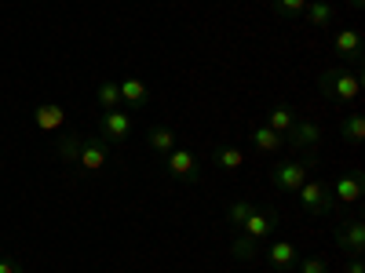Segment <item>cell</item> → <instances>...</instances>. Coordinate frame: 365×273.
<instances>
[{
    "label": "cell",
    "mask_w": 365,
    "mask_h": 273,
    "mask_svg": "<svg viewBox=\"0 0 365 273\" xmlns=\"http://www.w3.org/2000/svg\"><path fill=\"white\" fill-rule=\"evenodd\" d=\"M318 91L329 99V102H340V106H351L358 99V91H361V70H325L318 77Z\"/></svg>",
    "instance_id": "cell-1"
},
{
    "label": "cell",
    "mask_w": 365,
    "mask_h": 273,
    "mask_svg": "<svg viewBox=\"0 0 365 273\" xmlns=\"http://www.w3.org/2000/svg\"><path fill=\"white\" fill-rule=\"evenodd\" d=\"M311 168H318L314 154H303V161H282L270 168V186L282 190V193H296L303 182L311 178Z\"/></svg>",
    "instance_id": "cell-2"
},
{
    "label": "cell",
    "mask_w": 365,
    "mask_h": 273,
    "mask_svg": "<svg viewBox=\"0 0 365 273\" xmlns=\"http://www.w3.org/2000/svg\"><path fill=\"white\" fill-rule=\"evenodd\" d=\"M296 200H299V208L307 211V215H332V208H336V197H332V186L329 182H322V178H307L303 186L296 190Z\"/></svg>",
    "instance_id": "cell-3"
},
{
    "label": "cell",
    "mask_w": 365,
    "mask_h": 273,
    "mask_svg": "<svg viewBox=\"0 0 365 273\" xmlns=\"http://www.w3.org/2000/svg\"><path fill=\"white\" fill-rule=\"evenodd\" d=\"M132 135H135V120H132L128 109H103V117H99V139L103 142L120 146V142H128Z\"/></svg>",
    "instance_id": "cell-4"
},
{
    "label": "cell",
    "mask_w": 365,
    "mask_h": 273,
    "mask_svg": "<svg viewBox=\"0 0 365 273\" xmlns=\"http://www.w3.org/2000/svg\"><path fill=\"white\" fill-rule=\"evenodd\" d=\"M165 171H168V178H175V182H197V178H201L197 154H194V149H182V146H175L172 154L165 157Z\"/></svg>",
    "instance_id": "cell-5"
},
{
    "label": "cell",
    "mask_w": 365,
    "mask_h": 273,
    "mask_svg": "<svg viewBox=\"0 0 365 273\" xmlns=\"http://www.w3.org/2000/svg\"><path fill=\"white\" fill-rule=\"evenodd\" d=\"M106 161H110V142H103V139H84L73 164L81 168V175H99V171L106 168Z\"/></svg>",
    "instance_id": "cell-6"
},
{
    "label": "cell",
    "mask_w": 365,
    "mask_h": 273,
    "mask_svg": "<svg viewBox=\"0 0 365 273\" xmlns=\"http://www.w3.org/2000/svg\"><path fill=\"white\" fill-rule=\"evenodd\" d=\"M332 240H336V248H340L344 255L361 259V252H365V223H361V219L340 223L336 230H332Z\"/></svg>",
    "instance_id": "cell-7"
},
{
    "label": "cell",
    "mask_w": 365,
    "mask_h": 273,
    "mask_svg": "<svg viewBox=\"0 0 365 273\" xmlns=\"http://www.w3.org/2000/svg\"><path fill=\"white\" fill-rule=\"evenodd\" d=\"M278 226H282V215L274 208H252V215L241 223V233L252 237V240H267V237L278 233Z\"/></svg>",
    "instance_id": "cell-8"
},
{
    "label": "cell",
    "mask_w": 365,
    "mask_h": 273,
    "mask_svg": "<svg viewBox=\"0 0 365 273\" xmlns=\"http://www.w3.org/2000/svg\"><path fill=\"white\" fill-rule=\"evenodd\" d=\"M285 146L299 149V154H314V149L322 146V124H314V120H296V124L285 132Z\"/></svg>",
    "instance_id": "cell-9"
},
{
    "label": "cell",
    "mask_w": 365,
    "mask_h": 273,
    "mask_svg": "<svg viewBox=\"0 0 365 273\" xmlns=\"http://www.w3.org/2000/svg\"><path fill=\"white\" fill-rule=\"evenodd\" d=\"M332 51H336L344 63H351L354 70H361V63H365V41H361L358 29H340V33L332 37Z\"/></svg>",
    "instance_id": "cell-10"
},
{
    "label": "cell",
    "mask_w": 365,
    "mask_h": 273,
    "mask_svg": "<svg viewBox=\"0 0 365 273\" xmlns=\"http://www.w3.org/2000/svg\"><path fill=\"white\" fill-rule=\"evenodd\" d=\"M361 193H365V175H361V168H347L336 182H332V197L344 200V204H358Z\"/></svg>",
    "instance_id": "cell-11"
},
{
    "label": "cell",
    "mask_w": 365,
    "mask_h": 273,
    "mask_svg": "<svg viewBox=\"0 0 365 273\" xmlns=\"http://www.w3.org/2000/svg\"><path fill=\"white\" fill-rule=\"evenodd\" d=\"M263 259L274 273H292V266L299 262V248L292 245V240H274V245L263 252Z\"/></svg>",
    "instance_id": "cell-12"
},
{
    "label": "cell",
    "mask_w": 365,
    "mask_h": 273,
    "mask_svg": "<svg viewBox=\"0 0 365 273\" xmlns=\"http://www.w3.org/2000/svg\"><path fill=\"white\" fill-rule=\"evenodd\" d=\"M117 87H120V109H146L150 106V87L139 77L117 80Z\"/></svg>",
    "instance_id": "cell-13"
},
{
    "label": "cell",
    "mask_w": 365,
    "mask_h": 273,
    "mask_svg": "<svg viewBox=\"0 0 365 273\" xmlns=\"http://www.w3.org/2000/svg\"><path fill=\"white\" fill-rule=\"evenodd\" d=\"M299 18L307 26H314V29H329L332 22H336V4H332V0H311Z\"/></svg>",
    "instance_id": "cell-14"
},
{
    "label": "cell",
    "mask_w": 365,
    "mask_h": 273,
    "mask_svg": "<svg viewBox=\"0 0 365 273\" xmlns=\"http://www.w3.org/2000/svg\"><path fill=\"white\" fill-rule=\"evenodd\" d=\"M34 124H37L41 132H58V128L66 124V109L55 106V102H44V106L34 109Z\"/></svg>",
    "instance_id": "cell-15"
},
{
    "label": "cell",
    "mask_w": 365,
    "mask_h": 273,
    "mask_svg": "<svg viewBox=\"0 0 365 273\" xmlns=\"http://www.w3.org/2000/svg\"><path fill=\"white\" fill-rule=\"evenodd\" d=\"M146 146L154 149V154H158L161 161H165V157L172 154V149H175V132H172L168 124H154V128L146 132Z\"/></svg>",
    "instance_id": "cell-16"
},
{
    "label": "cell",
    "mask_w": 365,
    "mask_h": 273,
    "mask_svg": "<svg viewBox=\"0 0 365 273\" xmlns=\"http://www.w3.org/2000/svg\"><path fill=\"white\" fill-rule=\"evenodd\" d=\"M252 146L259 149V154H282V149H285V135H278L267 124H256L252 128Z\"/></svg>",
    "instance_id": "cell-17"
},
{
    "label": "cell",
    "mask_w": 365,
    "mask_h": 273,
    "mask_svg": "<svg viewBox=\"0 0 365 273\" xmlns=\"http://www.w3.org/2000/svg\"><path fill=\"white\" fill-rule=\"evenodd\" d=\"M212 164L223 168V171H237V168H245V154H241L237 146H227L220 142L216 149H212Z\"/></svg>",
    "instance_id": "cell-18"
},
{
    "label": "cell",
    "mask_w": 365,
    "mask_h": 273,
    "mask_svg": "<svg viewBox=\"0 0 365 273\" xmlns=\"http://www.w3.org/2000/svg\"><path fill=\"white\" fill-rule=\"evenodd\" d=\"M230 255H234L237 262H252V259L263 255V240H252V237H245V233H237V237L230 240Z\"/></svg>",
    "instance_id": "cell-19"
},
{
    "label": "cell",
    "mask_w": 365,
    "mask_h": 273,
    "mask_svg": "<svg viewBox=\"0 0 365 273\" xmlns=\"http://www.w3.org/2000/svg\"><path fill=\"white\" fill-rule=\"evenodd\" d=\"M296 109L292 106H274V109H267V120H263V124L267 128H274V132H278V135H285L292 124H296Z\"/></svg>",
    "instance_id": "cell-20"
},
{
    "label": "cell",
    "mask_w": 365,
    "mask_h": 273,
    "mask_svg": "<svg viewBox=\"0 0 365 273\" xmlns=\"http://www.w3.org/2000/svg\"><path fill=\"white\" fill-rule=\"evenodd\" d=\"M340 135H344L351 146H361V139H365V117H361L358 109L340 120Z\"/></svg>",
    "instance_id": "cell-21"
},
{
    "label": "cell",
    "mask_w": 365,
    "mask_h": 273,
    "mask_svg": "<svg viewBox=\"0 0 365 273\" xmlns=\"http://www.w3.org/2000/svg\"><path fill=\"white\" fill-rule=\"evenodd\" d=\"M81 142H84V135H77V132L58 135V139H55V154H58V161L73 164V161H77V149H81Z\"/></svg>",
    "instance_id": "cell-22"
},
{
    "label": "cell",
    "mask_w": 365,
    "mask_h": 273,
    "mask_svg": "<svg viewBox=\"0 0 365 273\" xmlns=\"http://www.w3.org/2000/svg\"><path fill=\"white\" fill-rule=\"evenodd\" d=\"M96 99H99L103 109H120V87H117V80H103L96 87Z\"/></svg>",
    "instance_id": "cell-23"
},
{
    "label": "cell",
    "mask_w": 365,
    "mask_h": 273,
    "mask_svg": "<svg viewBox=\"0 0 365 273\" xmlns=\"http://www.w3.org/2000/svg\"><path fill=\"white\" fill-rule=\"evenodd\" d=\"M252 208H256V204H252V200H245V197L234 200V204L227 208V223H230L234 230H241V223H245V219L252 215Z\"/></svg>",
    "instance_id": "cell-24"
},
{
    "label": "cell",
    "mask_w": 365,
    "mask_h": 273,
    "mask_svg": "<svg viewBox=\"0 0 365 273\" xmlns=\"http://www.w3.org/2000/svg\"><path fill=\"white\" fill-rule=\"evenodd\" d=\"M270 8H274V15H282V18H299L303 8H307V0H270Z\"/></svg>",
    "instance_id": "cell-25"
},
{
    "label": "cell",
    "mask_w": 365,
    "mask_h": 273,
    "mask_svg": "<svg viewBox=\"0 0 365 273\" xmlns=\"http://www.w3.org/2000/svg\"><path fill=\"white\" fill-rule=\"evenodd\" d=\"M296 273H329V262L322 255H299V262L292 266Z\"/></svg>",
    "instance_id": "cell-26"
},
{
    "label": "cell",
    "mask_w": 365,
    "mask_h": 273,
    "mask_svg": "<svg viewBox=\"0 0 365 273\" xmlns=\"http://www.w3.org/2000/svg\"><path fill=\"white\" fill-rule=\"evenodd\" d=\"M0 273H22V259H15V255H0Z\"/></svg>",
    "instance_id": "cell-27"
},
{
    "label": "cell",
    "mask_w": 365,
    "mask_h": 273,
    "mask_svg": "<svg viewBox=\"0 0 365 273\" xmlns=\"http://www.w3.org/2000/svg\"><path fill=\"white\" fill-rule=\"evenodd\" d=\"M347 273H365V266H361V259H351V262H347Z\"/></svg>",
    "instance_id": "cell-28"
},
{
    "label": "cell",
    "mask_w": 365,
    "mask_h": 273,
    "mask_svg": "<svg viewBox=\"0 0 365 273\" xmlns=\"http://www.w3.org/2000/svg\"><path fill=\"white\" fill-rule=\"evenodd\" d=\"M347 4H351V11H361V8H365V0H347Z\"/></svg>",
    "instance_id": "cell-29"
}]
</instances>
